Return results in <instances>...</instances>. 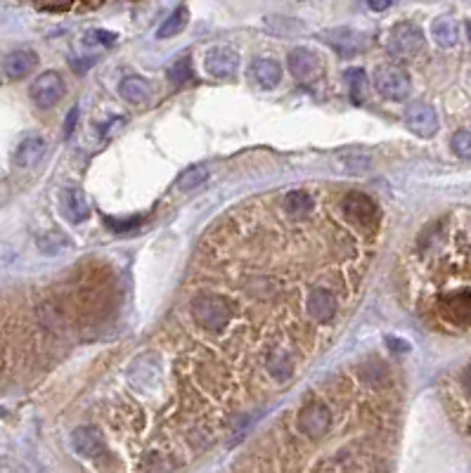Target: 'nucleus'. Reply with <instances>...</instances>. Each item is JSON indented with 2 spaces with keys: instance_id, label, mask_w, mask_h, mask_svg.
I'll use <instances>...</instances> for the list:
<instances>
[{
  "instance_id": "nucleus-8",
  "label": "nucleus",
  "mask_w": 471,
  "mask_h": 473,
  "mask_svg": "<svg viewBox=\"0 0 471 473\" xmlns=\"http://www.w3.org/2000/svg\"><path fill=\"white\" fill-rule=\"evenodd\" d=\"M29 93L38 109H52L65 95V81L57 72H45L31 83Z\"/></svg>"
},
{
  "instance_id": "nucleus-24",
  "label": "nucleus",
  "mask_w": 471,
  "mask_h": 473,
  "mask_svg": "<svg viewBox=\"0 0 471 473\" xmlns=\"http://www.w3.org/2000/svg\"><path fill=\"white\" fill-rule=\"evenodd\" d=\"M206 180H209V166L199 164V166H192V168H187V171H182V173H180L178 187H180V189H185V192H187V189L201 187Z\"/></svg>"
},
{
  "instance_id": "nucleus-30",
  "label": "nucleus",
  "mask_w": 471,
  "mask_h": 473,
  "mask_svg": "<svg viewBox=\"0 0 471 473\" xmlns=\"http://www.w3.org/2000/svg\"><path fill=\"white\" fill-rule=\"evenodd\" d=\"M370 8H372V10H377V12H384V10H389V8H391V3H370Z\"/></svg>"
},
{
  "instance_id": "nucleus-28",
  "label": "nucleus",
  "mask_w": 471,
  "mask_h": 473,
  "mask_svg": "<svg viewBox=\"0 0 471 473\" xmlns=\"http://www.w3.org/2000/svg\"><path fill=\"white\" fill-rule=\"evenodd\" d=\"M116 40V36L114 33H109V31H90L88 36H86V43H102V45H111Z\"/></svg>"
},
{
  "instance_id": "nucleus-7",
  "label": "nucleus",
  "mask_w": 471,
  "mask_h": 473,
  "mask_svg": "<svg viewBox=\"0 0 471 473\" xmlns=\"http://www.w3.org/2000/svg\"><path fill=\"white\" fill-rule=\"evenodd\" d=\"M375 86L382 93V97L391 102L405 100L412 93V81L403 69L398 67H379L375 74Z\"/></svg>"
},
{
  "instance_id": "nucleus-21",
  "label": "nucleus",
  "mask_w": 471,
  "mask_h": 473,
  "mask_svg": "<svg viewBox=\"0 0 471 473\" xmlns=\"http://www.w3.org/2000/svg\"><path fill=\"white\" fill-rule=\"evenodd\" d=\"M118 95H121L128 104H143L150 100L152 86H150V81L143 79V76H128V79H123L121 86H118Z\"/></svg>"
},
{
  "instance_id": "nucleus-29",
  "label": "nucleus",
  "mask_w": 471,
  "mask_h": 473,
  "mask_svg": "<svg viewBox=\"0 0 471 473\" xmlns=\"http://www.w3.org/2000/svg\"><path fill=\"white\" fill-rule=\"evenodd\" d=\"M76 121H79V107H74L72 111H69V116H67V123H65V135H72V133H74V126H76Z\"/></svg>"
},
{
  "instance_id": "nucleus-14",
  "label": "nucleus",
  "mask_w": 471,
  "mask_h": 473,
  "mask_svg": "<svg viewBox=\"0 0 471 473\" xmlns=\"http://www.w3.org/2000/svg\"><path fill=\"white\" fill-rule=\"evenodd\" d=\"M320 57L313 50H306V48H297L289 55V72L294 74V79L299 81H313L318 79L320 74Z\"/></svg>"
},
{
  "instance_id": "nucleus-13",
  "label": "nucleus",
  "mask_w": 471,
  "mask_h": 473,
  "mask_svg": "<svg viewBox=\"0 0 471 473\" xmlns=\"http://www.w3.org/2000/svg\"><path fill=\"white\" fill-rule=\"evenodd\" d=\"M322 40L327 45H332L343 57H353L365 48V36L353 29H329L322 33Z\"/></svg>"
},
{
  "instance_id": "nucleus-6",
  "label": "nucleus",
  "mask_w": 471,
  "mask_h": 473,
  "mask_svg": "<svg viewBox=\"0 0 471 473\" xmlns=\"http://www.w3.org/2000/svg\"><path fill=\"white\" fill-rule=\"evenodd\" d=\"M297 426L308 440H320V438H325L332 430V412H329V407L322 400H311L301 409Z\"/></svg>"
},
{
  "instance_id": "nucleus-31",
  "label": "nucleus",
  "mask_w": 471,
  "mask_h": 473,
  "mask_svg": "<svg viewBox=\"0 0 471 473\" xmlns=\"http://www.w3.org/2000/svg\"><path fill=\"white\" fill-rule=\"evenodd\" d=\"M467 33H469V40H471V22H467Z\"/></svg>"
},
{
  "instance_id": "nucleus-17",
  "label": "nucleus",
  "mask_w": 471,
  "mask_h": 473,
  "mask_svg": "<svg viewBox=\"0 0 471 473\" xmlns=\"http://www.w3.org/2000/svg\"><path fill=\"white\" fill-rule=\"evenodd\" d=\"M43 154H45V140L43 138H38V135L24 138L22 143L17 145L15 164L19 168H31V166H36L40 159H43Z\"/></svg>"
},
{
  "instance_id": "nucleus-10",
  "label": "nucleus",
  "mask_w": 471,
  "mask_h": 473,
  "mask_svg": "<svg viewBox=\"0 0 471 473\" xmlns=\"http://www.w3.org/2000/svg\"><path fill=\"white\" fill-rule=\"evenodd\" d=\"M72 447L83 459H102L107 457V443L95 426H79L72 433Z\"/></svg>"
},
{
  "instance_id": "nucleus-27",
  "label": "nucleus",
  "mask_w": 471,
  "mask_h": 473,
  "mask_svg": "<svg viewBox=\"0 0 471 473\" xmlns=\"http://www.w3.org/2000/svg\"><path fill=\"white\" fill-rule=\"evenodd\" d=\"M346 81L350 83V88H353L355 95L365 90V74L360 69H350V72H346Z\"/></svg>"
},
{
  "instance_id": "nucleus-15",
  "label": "nucleus",
  "mask_w": 471,
  "mask_h": 473,
  "mask_svg": "<svg viewBox=\"0 0 471 473\" xmlns=\"http://www.w3.org/2000/svg\"><path fill=\"white\" fill-rule=\"evenodd\" d=\"M38 67V55L33 50H15L3 60V74L8 79H24Z\"/></svg>"
},
{
  "instance_id": "nucleus-25",
  "label": "nucleus",
  "mask_w": 471,
  "mask_h": 473,
  "mask_svg": "<svg viewBox=\"0 0 471 473\" xmlns=\"http://www.w3.org/2000/svg\"><path fill=\"white\" fill-rule=\"evenodd\" d=\"M450 147H453L457 157L471 159V130H457L453 140H450Z\"/></svg>"
},
{
  "instance_id": "nucleus-16",
  "label": "nucleus",
  "mask_w": 471,
  "mask_h": 473,
  "mask_svg": "<svg viewBox=\"0 0 471 473\" xmlns=\"http://www.w3.org/2000/svg\"><path fill=\"white\" fill-rule=\"evenodd\" d=\"M60 206L72 223H83L88 218V201L86 194L79 187H65L60 194Z\"/></svg>"
},
{
  "instance_id": "nucleus-22",
  "label": "nucleus",
  "mask_w": 471,
  "mask_h": 473,
  "mask_svg": "<svg viewBox=\"0 0 471 473\" xmlns=\"http://www.w3.org/2000/svg\"><path fill=\"white\" fill-rule=\"evenodd\" d=\"M431 36L440 48H453L457 43V38H460V26H457V22L453 17L443 15L438 19H433Z\"/></svg>"
},
{
  "instance_id": "nucleus-18",
  "label": "nucleus",
  "mask_w": 471,
  "mask_h": 473,
  "mask_svg": "<svg viewBox=\"0 0 471 473\" xmlns=\"http://www.w3.org/2000/svg\"><path fill=\"white\" fill-rule=\"evenodd\" d=\"M251 76H254V81L263 90H272V88H277L279 81H282V67H279L275 60L261 57L251 65Z\"/></svg>"
},
{
  "instance_id": "nucleus-2",
  "label": "nucleus",
  "mask_w": 471,
  "mask_h": 473,
  "mask_svg": "<svg viewBox=\"0 0 471 473\" xmlns=\"http://www.w3.org/2000/svg\"><path fill=\"white\" fill-rule=\"evenodd\" d=\"M189 313H192V320L199 324L201 329L211 331V334H218L230 324L232 320V308L230 303L218 294L204 291L196 294L192 303H189Z\"/></svg>"
},
{
  "instance_id": "nucleus-1",
  "label": "nucleus",
  "mask_w": 471,
  "mask_h": 473,
  "mask_svg": "<svg viewBox=\"0 0 471 473\" xmlns=\"http://www.w3.org/2000/svg\"><path fill=\"white\" fill-rule=\"evenodd\" d=\"M237 473H289V471L279 469V466L272 462H261V464L244 466V469H240ZM308 473H386V471L382 462L375 457L341 450V452H334L332 457L322 459V462L318 466H313Z\"/></svg>"
},
{
  "instance_id": "nucleus-9",
  "label": "nucleus",
  "mask_w": 471,
  "mask_h": 473,
  "mask_svg": "<svg viewBox=\"0 0 471 473\" xmlns=\"http://www.w3.org/2000/svg\"><path fill=\"white\" fill-rule=\"evenodd\" d=\"M306 313L315 322H332L339 313V299L332 289L313 286L306 296Z\"/></svg>"
},
{
  "instance_id": "nucleus-11",
  "label": "nucleus",
  "mask_w": 471,
  "mask_h": 473,
  "mask_svg": "<svg viewBox=\"0 0 471 473\" xmlns=\"http://www.w3.org/2000/svg\"><path fill=\"white\" fill-rule=\"evenodd\" d=\"M405 123L414 135L419 138H431L438 130V116H436L433 107H428L424 102H414L405 111Z\"/></svg>"
},
{
  "instance_id": "nucleus-23",
  "label": "nucleus",
  "mask_w": 471,
  "mask_h": 473,
  "mask_svg": "<svg viewBox=\"0 0 471 473\" xmlns=\"http://www.w3.org/2000/svg\"><path fill=\"white\" fill-rule=\"evenodd\" d=\"M185 24H187V8L185 5H180L178 10L171 12V15L164 19V24H161L159 31H157V38H171V36H175V33H180Z\"/></svg>"
},
{
  "instance_id": "nucleus-3",
  "label": "nucleus",
  "mask_w": 471,
  "mask_h": 473,
  "mask_svg": "<svg viewBox=\"0 0 471 473\" xmlns=\"http://www.w3.org/2000/svg\"><path fill=\"white\" fill-rule=\"evenodd\" d=\"M448 405L457 423L471 435V362L462 365L448 384Z\"/></svg>"
},
{
  "instance_id": "nucleus-20",
  "label": "nucleus",
  "mask_w": 471,
  "mask_h": 473,
  "mask_svg": "<svg viewBox=\"0 0 471 473\" xmlns=\"http://www.w3.org/2000/svg\"><path fill=\"white\" fill-rule=\"evenodd\" d=\"M265 369L275 381H287L294 377V360L287 348H272L265 357Z\"/></svg>"
},
{
  "instance_id": "nucleus-4",
  "label": "nucleus",
  "mask_w": 471,
  "mask_h": 473,
  "mask_svg": "<svg viewBox=\"0 0 471 473\" xmlns=\"http://www.w3.org/2000/svg\"><path fill=\"white\" fill-rule=\"evenodd\" d=\"M341 208L343 216L348 218V223L358 225V228H377L379 221H382V211H379L377 201L370 194L355 192V189L343 194Z\"/></svg>"
},
{
  "instance_id": "nucleus-12",
  "label": "nucleus",
  "mask_w": 471,
  "mask_h": 473,
  "mask_svg": "<svg viewBox=\"0 0 471 473\" xmlns=\"http://www.w3.org/2000/svg\"><path fill=\"white\" fill-rule=\"evenodd\" d=\"M204 67H206V72L211 76H216V79H228V76H232L240 69V55L232 50V48L218 45L214 50H209Z\"/></svg>"
},
{
  "instance_id": "nucleus-19",
  "label": "nucleus",
  "mask_w": 471,
  "mask_h": 473,
  "mask_svg": "<svg viewBox=\"0 0 471 473\" xmlns=\"http://www.w3.org/2000/svg\"><path fill=\"white\" fill-rule=\"evenodd\" d=\"M313 206H315V201L306 189H292V192H287L282 199V211L292 218V221L306 218L313 211Z\"/></svg>"
},
{
  "instance_id": "nucleus-26",
  "label": "nucleus",
  "mask_w": 471,
  "mask_h": 473,
  "mask_svg": "<svg viewBox=\"0 0 471 473\" xmlns=\"http://www.w3.org/2000/svg\"><path fill=\"white\" fill-rule=\"evenodd\" d=\"M189 76H192V65H189L187 57L175 62V65L168 69V79H171L173 83H185Z\"/></svg>"
},
{
  "instance_id": "nucleus-5",
  "label": "nucleus",
  "mask_w": 471,
  "mask_h": 473,
  "mask_svg": "<svg viewBox=\"0 0 471 473\" xmlns=\"http://www.w3.org/2000/svg\"><path fill=\"white\" fill-rule=\"evenodd\" d=\"M421 48H424V33L412 22L398 24L386 40V52L393 60H412L421 52Z\"/></svg>"
}]
</instances>
